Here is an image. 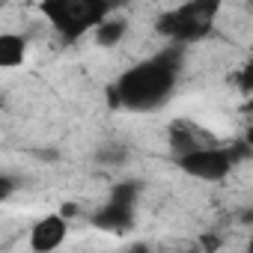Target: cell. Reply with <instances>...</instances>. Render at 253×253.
I'll return each instance as SVG.
<instances>
[{"mask_svg": "<svg viewBox=\"0 0 253 253\" xmlns=\"http://www.w3.org/2000/svg\"><path fill=\"white\" fill-rule=\"evenodd\" d=\"M179 69H182L179 45L161 51L158 57H152L146 63L131 66L113 84V104H119L125 110H137V113L161 107L176 89Z\"/></svg>", "mask_w": 253, "mask_h": 253, "instance_id": "cell-1", "label": "cell"}, {"mask_svg": "<svg viewBox=\"0 0 253 253\" xmlns=\"http://www.w3.org/2000/svg\"><path fill=\"white\" fill-rule=\"evenodd\" d=\"M39 12L66 42H78L113 12V0H39Z\"/></svg>", "mask_w": 253, "mask_h": 253, "instance_id": "cell-2", "label": "cell"}, {"mask_svg": "<svg viewBox=\"0 0 253 253\" xmlns=\"http://www.w3.org/2000/svg\"><path fill=\"white\" fill-rule=\"evenodd\" d=\"M220 3H223V0H188V3H182L179 9L167 12L158 21V30L167 39H173V45L206 39L211 33V27H214Z\"/></svg>", "mask_w": 253, "mask_h": 253, "instance_id": "cell-3", "label": "cell"}, {"mask_svg": "<svg viewBox=\"0 0 253 253\" xmlns=\"http://www.w3.org/2000/svg\"><path fill=\"white\" fill-rule=\"evenodd\" d=\"M235 149L232 146H214V143H203L194 146L182 155H176V164L185 176L200 179V182H220L229 176V170L235 167Z\"/></svg>", "mask_w": 253, "mask_h": 253, "instance_id": "cell-4", "label": "cell"}, {"mask_svg": "<svg viewBox=\"0 0 253 253\" xmlns=\"http://www.w3.org/2000/svg\"><path fill=\"white\" fill-rule=\"evenodd\" d=\"M66 235H69V217H63L60 211L57 214H45L30 229V250L51 253V250H57L66 241Z\"/></svg>", "mask_w": 253, "mask_h": 253, "instance_id": "cell-5", "label": "cell"}, {"mask_svg": "<svg viewBox=\"0 0 253 253\" xmlns=\"http://www.w3.org/2000/svg\"><path fill=\"white\" fill-rule=\"evenodd\" d=\"M92 223H95V226H101V229L125 232V229L134 223V206H122V203L107 200V203L92 214Z\"/></svg>", "mask_w": 253, "mask_h": 253, "instance_id": "cell-6", "label": "cell"}, {"mask_svg": "<svg viewBox=\"0 0 253 253\" xmlns=\"http://www.w3.org/2000/svg\"><path fill=\"white\" fill-rule=\"evenodd\" d=\"M27 60V39L21 33H0V69H18Z\"/></svg>", "mask_w": 253, "mask_h": 253, "instance_id": "cell-7", "label": "cell"}, {"mask_svg": "<svg viewBox=\"0 0 253 253\" xmlns=\"http://www.w3.org/2000/svg\"><path fill=\"white\" fill-rule=\"evenodd\" d=\"M125 30H128V24H125L122 18L107 15V18L92 30V36H95V45H101V48H113V45H119V42H122Z\"/></svg>", "mask_w": 253, "mask_h": 253, "instance_id": "cell-8", "label": "cell"}, {"mask_svg": "<svg viewBox=\"0 0 253 253\" xmlns=\"http://www.w3.org/2000/svg\"><path fill=\"white\" fill-rule=\"evenodd\" d=\"M12 194H15V179L0 173V203H3V200H9Z\"/></svg>", "mask_w": 253, "mask_h": 253, "instance_id": "cell-9", "label": "cell"}]
</instances>
